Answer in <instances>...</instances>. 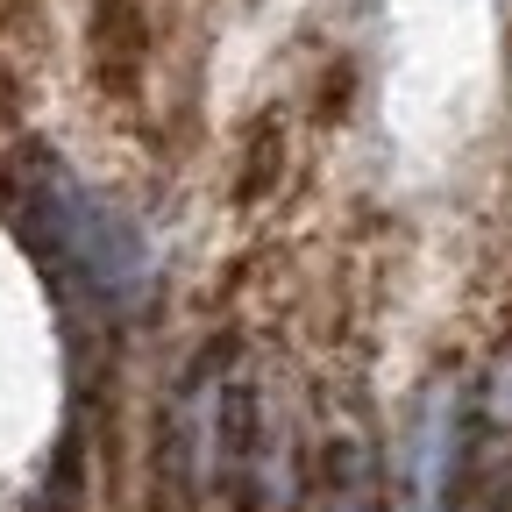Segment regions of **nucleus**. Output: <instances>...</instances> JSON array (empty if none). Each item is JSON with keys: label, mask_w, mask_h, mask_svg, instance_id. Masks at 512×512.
Returning <instances> with one entry per match:
<instances>
[{"label": "nucleus", "mask_w": 512, "mask_h": 512, "mask_svg": "<svg viewBox=\"0 0 512 512\" xmlns=\"http://www.w3.org/2000/svg\"><path fill=\"white\" fill-rule=\"evenodd\" d=\"M178 456L192 470L207 498H228V505H256L278 470H285V434L271 427V406L264 392L228 370L221 356L185 384V406H178Z\"/></svg>", "instance_id": "nucleus-1"}, {"label": "nucleus", "mask_w": 512, "mask_h": 512, "mask_svg": "<svg viewBox=\"0 0 512 512\" xmlns=\"http://www.w3.org/2000/svg\"><path fill=\"white\" fill-rule=\"evenodd\" d=\"M43 221H50L57 256H64V264H72L100 299L143 292V242L128 235L86 185H72L64 171H50V185H43Z\"/></svg>", "instance_id": "nucleus-2"}, {"label": "nucleus", "mask_w": 512, "mask_h": 512, "mask_svg": "<svg viewBox=\"0 0 512 512\" xmlns=\"http://www.w3.org/2000/svg\"><path fill=\"white\" fill-rule=\"evenodd\" d=\"M463 406L456 399H434L427 406V420H420V434H413V512H441V498H448V470H456V448H463V420H456Z\"/></svg>", "instance_id": "nucleus-3"}, {"label": "nucleus", "mask_w": 512, "mask_h": 512, "mask_svg": "<svg viewBox=\"0 0 512 512\" xmlns=\"http://www.w3.org/2000/svg\"><path fill=\"white\" fill-rule=\"evenodd\" d=\"M320 512H384V484L363 441H328L320 463Z\"/></svg>", "instance_id": "nucleus-4"}]
</instances>
